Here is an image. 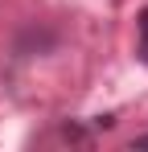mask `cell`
Wrapping results in <instances>:
<instances>
[{"label":"cell","instance_id":"1","mask_svg":"<svg viewBox=\"0 0 148 152\" xmlns=\"http://www.w3.org/2000/svg\"><path fill=\"white\" fill-rule=\"evenodd\" d=\"M140 53H144V62H148V8L140 12Z\"/></svg>","mask_w":148,"mask_h":152},{"label":"cell","instance_id":"2","mask_svg":"<svg viewBox=\"0 0 148 152\" xmlns=\"http://www.w3.org/2000/svg\"><path fill=\"white\" fill-rule=\"evenodd\" d=\"M132 148H148V136H136V140H132Z\"/></svg>","mask_w":148,"mask_h":152}]
</instances>
